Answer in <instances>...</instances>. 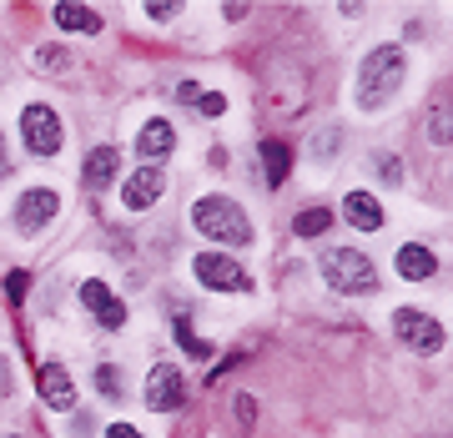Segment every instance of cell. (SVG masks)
<instances>
[{
    "label": "cell",
    "instance_id": "cell-1",
    "mask_svg": "<svg viewBox=\"0 0 453 438\" xmlns=\"http://www.w3.org/2000/svg\"><path fill=\"white\" fill-rule=\"evenodd\" d=\"M408 76V56L398 46H378L363 61V71H357V101L363 106H383V101H393V91L403 86Z\"/></svg>",
    "mask_w": 453,
    "mask_h": 438
},
{
    "label": "cell",
    "instance_id": "cell-2",
    "mask_svg": "<svg viewBox=\"0 0 453 438\" xmlns=\"http://www.w3.org/2000/svg\"><path fill=\"white\" fill-rule=\"evenodd\" d=\"M192 222L196 232H207L211 242H232V247L252 242V222H247V211L232 196H202L192 207Z\"/></svg>",
    "mask_w": 453,
    "mask_h": 438
},
{
    "label": "cell",
    "instance_id": "cell-3",
    "mask_svg": "<svg viewBox=\"0 0 453 438\" xmlns=\"http://www.w3.org/2000/svg\"><path fill=\"white\" fill-rule=\"evenodd\" d=\"M323 277L333 282L338 292H372L378 288V273H372V262L363 257V252H353V247H338V252H327L323 257Z\"/></svg>",
    "mask_w": 453,
    "mask_h": 438
},
{
    "label": "cell",
    "instance_id": "cell-4",
    "mask_svg": "<svg viewBox=\"0 0 453 438\" xmlns=\"http://www.w3.org/2000/svg\"><path fill=\"white\" fill-rule=\"evenodd\" d=\"M20 136H26V146H31L35 157H56V151H61V142H65V136H61V116L35 101V106H26V111H20Z\"/></svg>",
    "mask_w": 453,
    "mask_h": 438
},
{
    "label": "cell",
    "instance_id": "cell-5",
    "mask_svg": "<svg viewBox=\"0 0 453 438\" xmlns=\"http://www.w3.org/2000/svg\"><path fill=\"white\" fill-rule=\"evenodd\" d=\"M196 277L207 282V288H222V292H252V273H242L232 257L222 252H202L196 257Z\"/></svg>",
    "mask_w": 453,
    "mask_h": 438
},
{
    "label": "cell",
    "instance_id": "cell-6",
    "mask_svg": "<svg viewBox=\"0 0 453 438\" xmlns=\"http://www.w3.org/2000/svg\"><path fill=\"white\" fill-rule=\"evenodd\" d=\"M393 327H398V338H403L408 348H418V353H438V348H443V323H434V318H423V312H413V308L393 312Z\"/></svg>",
    "mask_w": 453,
    "mask_h": 438
},
{
    "label": "cell",
    "instance_id": "cell-7",
    "mask_svg": "<svg viewBox=\"0 0 453 438\" xmlns=\"http://www.w3.org/2000/svg\"><path fill=\"white\" fill-rule=\"evenodd\" d=\"M56 211H61V196L46 192V187H35V192H26V196L16 202V227H20V232H41L50 217H56Z\"/></svg>",
    "mask_w": 453,
    "mask_h": 438
},
{
    "label": "cell",
    "instance_id": "cell-8",
    "mask_svg": "<svg viewBox=\"0 0 453 438\" xmlns=\"http://www.w3.org/2000/svg\"><path fill=\"white\" fill-rule=\"evenodd\" d=\"M166 177H162V166H142V172H131L127 187H121V202H127V211H146L157 196H162Z\"/></svg>",
    "mask_w": 453,
    "mask_h": 438
},
{
    "label": "cell",
    "instance_id": "cell-9",
    "mask_svg": "<svg viewBox=\"0 0 453 438\" xmlns=\"http://www.w3.org/2000/svg\"><path fill=\"white\" fill-rule=\"evenodd\" d=\"M146 403L157 408V413L181 408V373H177V368H166V363L151 368V378H146Z\"/></svg>",
    "mask_w": 453,
    "mask_h": 438
},
{
    "label": "cell",
    "instance_id": "cell-10",
    "mask_svg": "<svg viewBox=\"0 0 453 438\" xmlns=\"http://www.w3.org/2000/svg\"><path fill=\"white\" fill-rule=\"evenodd\" d=\"M81 303L96 312L101 327H121V323H127V303H121L106 282H81Z\"/></svg>",
    "mask_w": 453,
    "mask_h": 438
},
{
    "label": "cell",
    "instance_id": "cell-11",
    "mask_svg": "<svg viewBox=\"0 0 453 438\" xmlns=\"http://www.w3.org/2000/svg\"><path fill=\"white\" fill-rule=\"evenodd\" d=\"M342 217H348L353 227H363V232H378V227H383V207H378L368 192H348V202H342Z\"/></svg>",
    "mask_w": 453,
    "mask_h": 438
},
{
    "label": "cell",
    "instance_id": "cell-12",
    "mask_svg": "<svg viewBox=\"0 0 453 438\" xmlns=\"http://www.w3.org/2000/svg\"><path fill=\"white\" fill-rule=\"evenodd\" d=\"M41 398H46L50 408H71V403H76V388H71V378H65L61 363L41 368Z\"/></svg>",
    "mask_w": 453,
    "mask_h": 438
},
{
    "label": "cell",
    "instance_id": "cell-13",
    "mask_svg": "<svg viewBox=\"0 0 453 438\" xmlns=\"http://www.w3.org/2000/svg\"><path fill=\"white\" fill-rule=\"evenodd\" d=\"M116 172H121V151H116V146H96V151H86V187H106Z\"/></svg>",
    "mask_w": 453,
    "mask_h": 438
},
{
    "label": "cell",
    "instance_id": "cell-14",
    "mask_svg": "<svg viewBox=\"0 0 453 438\" xmlns=\"http://www.w3.org/2000/svg\"><path fill=\"white\" fill-rule=\"evenodd\" d=\"M398 273H403L408 282H423V277L438 273V257L428 252V247H413V242H408L403 252H398Z\"/></svg>",
    "mask_w": 453,
    "mask_h": 438
},
{
    "label": "cell",
    "instance_id": "cell-15",
    "mask_svg": "<svg viewBox=\"0 0 453 438\" xmlns=\"http://www.w3.org/2000/svg\"><path fill=\"white\" fill-rule=\"evenodd\" d=\"M262 162H267V181H273V187H282V181H288V172H292V151H288V142L267 136V142H262Z\"/></svg>",
    "mask_w": 453,
    "mask_h": 438
},
{
    "label": "cell",
    "instance_id": "cell-16",
    "mask_svg": "<svg viewBox=\"0 0 453 438\" xmlns=\"http://www.w3.org/2000/svg\"><path fill=\"white\" fill-rule=\"evenodd\" d=\"M50 16H56V26H65V31H101V16L91 11V5H71V0H61Z\"/></svg>",
    "mask_w": 453,
    "mask_h": 438
},
{
    "label": "cell",
    "instance_id": "cell-17",
    "mask_svg": "<svg viewBox=\"0 0 453 438\" xmlns=\"http://www.w3.org/2000/svg\"><path fill=\"white\" fill-rule=\"evenodd\" d=\"M172 142H177L172 121H146V131L136 136V146H142L146 157H166V151H172Z\"/></svg>",
    "mask_w": 453,
    "mask_h": 438
},
{
    "label": "cell",
    "instance_id": "cell-18",
    "mask_svg": "<svg viewBox=\"0 0 453 438\" xmlns=\"http://www.w3.org/2000/svg\"><path fill=\"white\" fill-rule=\"evenodd\" d=\"M327 227H333V211H327V207H308L297 222H292L297 237H318V232H327Z\"/></svg>",
    "mask_w": 453,
    "mask_h": 438
},
{
    "label": "cell",
    "instance_id": "cell-19",
    "mask_svg": "<svg viewBox=\"0 0 453 438\" xmlns=\"http://www.w3.org/2000/svg\"><path fill=\"white\" fill-rule=\"evenodd\" d=\"M428 136H434V142H449V101H443V96L434 101V121H428Z\"/></svg>",
    "mask_w": 453,
    "mask_h": 438
},
{
    "label": "cell",
    "instance_id": "cell-20",
    "mask_svg": "<svg viewBox=\"0 0 453 438\" xmlns=\"http://www.w3.org/2000/svg\"><path fill=\"white\" fill-rule=\"evenodd\" d=\"M177 338H181V348H187L192 357H207V342L192 333V323H187V318H177Z\"/></svg>",
    "mask_w": 453,
    "mask_h": 438
},
{
    "label": "cell",
    "instance_id": "cell-21",
    "mask_svg": "<svg viewBox=\"0 0 453 438\" xmlns=\"http://www.w3.org/2000/svg\"><path fill=\"white\" fill-rule=\"evenodd\" d=\"M96 388L106 393V398H121V373H116L111 363H106V368H96Z\"/></svg>",
    "mask_w": 453,
    "mask_h": 438
},
{
    "label": "cell",
    "instance_id": "cell-22",
    "mask_svg": "<svg viewBox=\"0 0 453 438\" xmlns=\"http://www.w3.org/2000/svg\"><path fill=\"white\" fill-rule=\"evenodd\" d=\"M196 111H202V116H222V111H226V101L217 96V91H202V96H196Z\"/></svg>",
    "mask_w": 453,
    "mask_h": 438
},
{
    "label": "cell",
    "instance_id": "cell-23",
    "mask_svg": "<svg viewBox=\"0 0 453 438\" xmlns=\"http://www.w3.org/2000/svg\"><path fill=\"white\" fill-rule=\"evenodd\" d=\"M26 288H31V277H26V273L5 277V297H11V303H20V297H26Z\"/></svg>",
    "mask_w": 453,
    "mask_h": 438
},
{
    "label": "cell",
    "instance_id": "cell-24",
    "mask_svg": "<svg viewBox=\"0 0 453 438\" xmlns=\"http://www.w3.org/2000/svg\"><path fill=\"white\" fill-rule=\"evenodd\" d=\"M65 56H71V50H61V46H46V50H41V61H46L50 71H65Z\"/></svg>",
    "mask_w": 453,
    "mask_h": 438
},
{
    "label": "cell",
    "instance_id": "cell-25",
    "mask_svg": "<svg viewBox=\"0 0 453 438\" xmlns=\"http://www.w3.org/2000/svg\"><path fill=\"white\" fill-rule=\"evenodd\" d=\"M327 151H338V131H323V136L312 142V157H327Z\"/></svg>",
    "mask_w": 453,
    "mask_h": 438
},
{
    "label": "cell",
    "instance_id": "cell-26",
    "mask_svg": "<svg viewBox=\"0 0 453 438\" xmlns=\"http://www.w3.org/2000/svg\"><path fill=\"white\" fill-rule=\"evenodd\" d=\"M383 181H403V166H398V157H383Z\"/></svg>",
    "mask_w": 453,
    "mask_h": 438
},
{
    "label": "cell",
    "instance_id": "cell-27",
    "mask_svg": "<svg viewBox=\"0 0 453 438\" xmlns=\"http://www.w3.org/2000/svg\"><path fill=\"white\" fill-rule=\"evenodd\" d=\"M196 96H202V86H196V81H181L177 86V101H187V106H196Z\"/></svg>",
    "mask_w": 453,
    "mask_h": 438
},
{
    "label": "cell",
    "instance_id": "cell-28",
    "mask_svg": "<svg viewBox=\"0 0 453 438\" xmlns=\"http://www.w3.org/2000/svg\"><path fill=\"white\" fill-rule=\"evenodd\" d=\"M106 438H142V434H136L131 423H111V428H106Z\"/></svg>",
    "mask_w": 453,
    "mask_h": 438
},
{
    "label": "cell",
    "instance_id": "cell-29",
    "mask_svg": "<svg viewBox=\"0 0 453 438\" xmlns=\"http://www.w3.org/2000/svg\"><path fill=\"white\" fill-rule=\"evenodd\" d=\"M5 172H11V157H5V142H0V177H5Z\"/></svg>",
    "mask_w": 453,
    "mask_h": 438
}]
</instances>
